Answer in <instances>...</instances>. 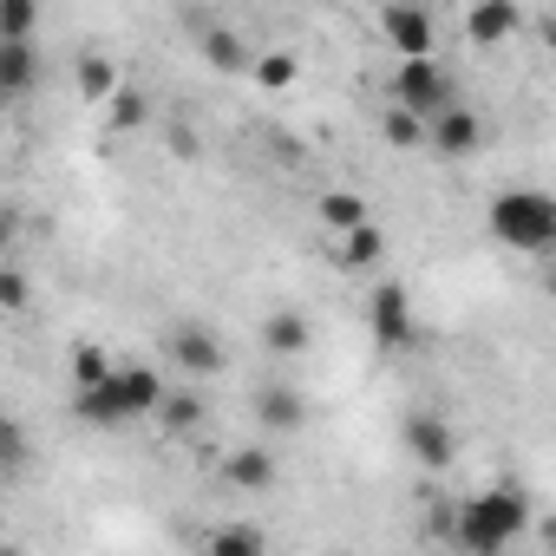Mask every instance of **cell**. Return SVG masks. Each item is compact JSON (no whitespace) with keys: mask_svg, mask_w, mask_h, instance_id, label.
I'll use <instances>...</instances> for the list:
<instances>
[{"mask_svg":"<svg viewBox=\"0 0 556 556\" xmlns=\"http://www.w3.org/2000/svg\"><path fill=\"white\" fill-rule=\"evenodd\" d=\"M203 413H210V400L184 387V393H164V406H157V426H164V432H197V426H203Z\"/></svg>","mask_w":556,"mask_h":556,"instance_id":"obj_17","label":"cell"},{"mask_svg":"<svg viewBox=\"0 0 556 556\" xmlns=\"http://www.w3.org/2000/svg\"><path fill=\"white\" fill-rule=\"evenodd\" d=\"M510 34H523L517 0H471V8H465V40L471 47H504Z\"/></svg>","mask_w":556,"mask_h":556,"instance_id":"obj_8","label":"cell"},{"mask_svg":"<svg viewBox=\"0 0 556 556\" xmlns=\"http://www.w3.org/2000/svg\"><path fill=\"white\" fill-rule=\"evenodd\" d=\"M268 549V536L262 530H249V523H236V530H216L210 536V556H262Z\"/></svg>","mask_w":556,"mask_h":556,"instance_id":"obj_22","label":"cell"},{"mask_svg":"<svg viewBox=\"0 0 556 556\" xmlns=\"http://www.w3.org/2000/svg\"><path fill=\"white\" fill-rule=\"evenodd\" d=\"M40 0H0V40H34Z\"/></svg>","mask_w":556,"mask_h":556,"instance_id":"obj_21","label":"cell"},{"mask_svg":"<svg viewBox=\"0 0 556 556\" xmlns=\"http://www.w3.org/2000/svg\"><path fill=\"white\" fill-rule=\"evenodd\" d=\"M406 452L426 465V471H445L458 458V432L439 419V413H406Z\"/></svg>","mask_w":556,"mask_h":556,"instance_id":"obj_6","label":"cell"},{"mask_svg":"<svg viewBox=\"0 0 556 556\" xmlns=\"http://www.w3.org/2000/svg\"><path fill=\"white\" fill-rule=\"evenodd\" d=\"M255 79H262L268 92H282V86H295V60H289V53H262V60H255Z\"/></svg>","mask_w":556,"mask_h":556,"instance_id":"obj_24","label":"cell"},{"mask_svg":"<svg viewBox=\"0 0 556 556\" xmlns=\"http://www.w3.org/2000/svg\"><path fill=\"white\" fill-rule=\"evenodd\" d=\"M0 465H8V471L27 465V432L21 426H0Z\"/></svg>","mask_w":556,"mask_h":556,"instance_id":"obj_26","label":"cell"},{"mask_svg":"<svg viewBox=\"0 0 556 556\" xmlns=\"http://www.w3.org/2000/svg\"><path fill=\"white\" fill-rule=\"evenodd\" d=\"M367 334H374L380 354H406V348L419 341V321H413V302H406L400 282H380V289L367 295Z\"/></svg>","mask_w":556,"mask_h":556,"instance_id":"obj_4","label":"cell"},{"mask_svg":"<svg viewBox=\"0 0 556 556\" xmlns=\"http://www.w3.org/2000/svg\"><path fill=\"white\" fill-rule=\"evenodd\" d=\"M478 144H484V118H478V112L445 105V112L432 118V151H439V157H471Z\"/></svg>","mask_w":556,"mask_h":556,"instance_id":"obj_10","label":"cell"},{"mask_svg":"<svg viewBox=\"0 0 556 556\" xmlns=\"http://www.w3.org/2000/svg\"><path fill=\"white\" fill-rule=\"evenodd\" d=\"M105 105H112V131H138V125H144V99H138V92H125V86H118Z\"/></svg>","mask_w":556,"mask_h":556,"instance_id":"obj_25","label":"cell"},{"mask_svg":"<svg viewBox=\"0 0 556 556\" xmlns=\"http://www.w3.org/2000/svg\"><path fill=\"white\" fill-rule=\"evenodd\" d=\"M34 79H40L34 40H0V92H8V99H27Z\"/></svg>","mask_w":556,"mask_h":556,"instance_id":"obj_12","label":"cell"},{"mask_svg":"<svg viewBox=\"0 0 556 556\" xmlns=\"http://www.w3.org/2000/svg\"><path fill=\"white\" fill-rule=\"evenodd\" d=\"M302 419H308V406H302L295 387H262V393H255V426H262V432H295Z\"/></svg>","mask_w":556,"mask_h":556,"instance_id":"obj_11","label":"cell"},{"mask_svg":"<svg viewBox=\"0 0 556 556\" xmlns=\"http://www.w3.org/2000/svg\"><path fill=\"white\" fill-rule=\"evenodd\" d=\"M380 131H387V144H393V151H419V144H432V118H419L413 105H393Z\"/></svg>","mask_w":556,"mask_h":556,"instance_id":"obj_16","label":"cell"},{"mask_svg":"<svg viewBox=\"0 0 556 556\" xmlns=\"http://www.w3.org/2000/svg\"><path fill=\"white\" fill-rule=\"evenodd\" d=\"M0 308H14V315L27 308V275L21 268H0Z\"/></svg>","mask_w":556,"mask_h":556,"instance_id":"obj_27","label":"cell"},{"mask_svg":"<svg viewBox=\"0 0 556 556\" xmlns=\"http://www.w3.org/2000/svg\"><path fill=\"white\" fill-rule=\"evenodd\" d=\"M170 361L184 367V374H216L223 367V341H216V328H203V321H184V328H170Z\"/></svg>","mask_w":556,"mask_h":556,"instance_id":"obj_9","label":"cell"},{"mask_svg":"<svg viewBox=\"0 0 556 556\" xmlns=\"http://www.w3.org/2000/svg\"><path fill=\"white\" fill-rule=\"evenodd\" d=\"M197 47H203V60H210L216 73H242V66H249L242 40H236L229 27H203V34H197Z\"/></svg>","mask_w":556,"mask_h":556,"instance_id":"obj_18","label":"cell"},{"mask_svg":"<svg viewBox=\"0 0 556 556\" xmlns=\"http://www.w3.org/2000/svg\"><path fill=\"white\" fill-rule=\"evenodd\" d=\"M549 302H556V268H549Z\"/></svg>","mask_w":556,"mask_h":556,"instance_id":"obj_29","label":"cell"},{"mask_svg":"<svg viewBox=\"0 0 556 556\" xmlns=\"http://www.w3.org/2000/svg\"><path fill=\"white\" fill-rule=\"evenodd\" d=\"M523 523H530V497H523L517 484H491V491H478V497H465V504H458L452 536H458V549L491 556V549H504Z\"/></svg>","mask_w":556,"mask_h":556,"instance_id":"obj_1","label":"cell"},{"mask_svg":"<svg viewBox=\"0 0 556 556\" xmlns=\"http://www.w3.org/2000/svg\"><path fill=\"white\" fill-rule=\"evenodd\" d=\"M73 413H79L86 426H125V419H138V413H131V393H125V367H112L105 380H92V387H79V400H73Z\"/></svg>","mask_w":556,"mask_h":556,"instance_id":"obj_5","label":"cell"},{"mask_svg":"<svg viewBox=\"0 0 556 556\" xmlns=\"http://www.w3.org/2000/svg\"><path fill=\"white\" fill-rule=\"evenodd\" d=\"M393 105H413L419 118H439V112L452 105V73H445L432 53L400 60V73H393Z\"/></svg>","mask_w":556,"mask_h":556,"instance_id":"obj_3","label":"cell"},{"mask_svg":"<svg viewBox=\"0 0 556 556\" xmlns=\"http://www.w3.org/2000/svg\"><path fill=\"white\" fill-rule=\"evenodd\" d=\"M543 47H549V53H556V14H549V21H543Z\"/></svg>","mask_w":556,"mask_h":556,"instance_id":"obj_28","label":"cell"},{"mask_svg":"<svg viewBox=\"0 0 556 556\" xmlns=\"http://www.w3.org/2000/svg\"><path fill=\"white\" fill-rule=\"evenodd\" d=\"M321 223H328L334 236L361 229V223H367V197H361V190H328V197H321Z\"/></svg>","mask_w":556,"mask_h":556,"instance_id":"obj_19","label":"cell"},{"mask_svg":"<svg viewBox=\"0 0 556 556\" xmlns=\"http://www.w3.org/2000/svg\"><path fill=\"white\" fill-rule=\"evenodd\" d=\"M491 236L504 249H523V255H549L556 249V197L549 190H504L491 203Z\"/></svg>","mask_w":556,"mask_h":556,"instance_id":"obj_2","label":"cell"},{"mask_svg":"<svg viewBox=\"0 0 556 556\" xmlns=\"http://www.w3.org/2000/svg\"><path fill=\"white\" fill-rule=\"evenodd\" d=\"M380 255H387V236L374 229V216H367L361 229H348V236H341V262H348V268H374Z\"/></svg>","mask_w":556,"mask_h":556,"instance_id":"obj_20","label":"cell"},{"mask_svg":"<svg viewBox=\"0 0 556 556\" xmlns=\"http://www.w3.org/2000/svg\"><path fill=\"white\" fill-rule=\"evenodd\" d=\"M380 34L400 47V60H419V53H432V14L419 8V0H393V8L380 14Z\"/></svg>","mask_w":556,"mask_h":556,"instance_id":"obj_7","label":"cell"},{"mask_svg":"<svg viewBox=\"0 0 556 556\" xmlns=\"http://www.w3.org/2000/svg\"><path fill=\"white\" fill-rule=\"evenodd\" d=\"M223 478H229L236 491H268V484H275V452H262V445H236V452L223 458Z\"/></svg>","mask_w":556,"mask_h":556,"instance_id":"obj_14","label":"cell"},{"mask_svg":"<svg viewBox=\"0 0 556 556\" xmlns=\"http://www.w3.org/2000/svg\"><path fill=\"white\" fill-rule=\"evenodd\" d=\"M112 374V361H105V348H92V341H79L73 348V380L79 387H92V380H105Z\"/></svg>","mask_w":556,"mask_h":556,"instance_id":"obj_23","label":"cell"},{"mask_svg":"<svg viewBox=\"0 0 556 556\" xmlns=\"http://www.w3.org/2000/svg\"><path fill=\"white\" fill-rule=\"evenodd\" d=\"M262 348H268V354H282V361H295V354L315 348V328H308L295 308H282V315H268V321H262Z\"/></svg>","mask_w":556,"mask_h":556,"instance_id":"obj_13","label":"cell"},{"mask_svg":"<svg viewBox=\"0 0 556 556\" xmlns=\"http://www.w3.org/2000/svg\"><path fill=\"white\" fill-rule=\"evenodd\" d=\"M73 79H79V92H86L92 105H105V99L118 92V66H112L105 53H79V66H73Z\"/></svg>","mask_w":556,"mask_h":556,"instance_id":"obj_15","label":"cell"},{"mask_svg":"<svg viewBox=\"0 0 556 556\" xmlns=\"http://www.w3.org/2000/svg\"><path fill=\"white\" fill-rule=\"evenodd\" d=\"M549 268H556V249H549Z\"/></svg>","mask_w":556,"mask_h":556,"instance_id":"obj_30","label":"cell"}]
</instances>
